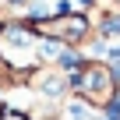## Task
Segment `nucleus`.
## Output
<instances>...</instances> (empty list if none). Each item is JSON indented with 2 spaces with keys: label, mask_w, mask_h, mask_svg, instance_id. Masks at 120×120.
Instances as JSON below:
<instances>
[{
  "label": "nucleus",
  "mask_w": 120,
  "mask_h": 120,
  "mask_svg": "<svg viewBox=\"0 0 120 120\" xmlns=\"http://www.w3.org/2000/svg\"><path fill=\"white\" fill-rule=\"evenodd\" d=\"M0 60H4V67H11L18 74L35 71L42 64L39 60V35H35V28H28L21 21L0 25Z\"/></svg>",
  "instance_id": "nucleus-1"
},
{
  "label": "nucleus",
  "mask_w": 120,
  "mask_h": 120,
  "mask_svg": "<svg viewBox=\"0 0 120 120\" xmlns=\"http://www.w3.org/2000/svg\"><path fill=\"white\" fill-rule=\"evenodd\" d=\"M71 88L85 99V102H92V106H106L113 95H116V74L106 67V64H95V60H85V64H78V67H71Z\"/></svg>",
  "instance_id": "nucleus-2"
},
{
  "label": "nucleus",
  "mask_w": 120,
  "mask_h": 120,
  "mask_svg": "<svg viewBox=\"0 0 120 120\" xmlns=\"http://www.w3.org/2000/svg\"><path fill=\"white\" fill-rule=\"evenodd\" d=\"M35 35H46L53 42H81L88 35V18L81 14H71V11H56V14H46L42 21H35Z\"/></svg>",
  "instance_id": "nucleus-3"
},
{
  "label": "nucleus",
  "mask_w": 120,
  "mask_h": 120,
  "mask_svg": "<svg viewBox=\"0 0 120 120\" xmlns=\"http://www.w3.org/2000/svg\"><path fill=\"white\" fill-rule=\"evenodd\" d=\"M32 88L42 92V95H49V99H60V95H67L71 78H67L64 67H35L32 71Z\"/></svg>",
  "instance_id": "nucleus-4"
},
{
  "label": "nucleus",
  "mask_w": 120,
  "mask_h": 120,
  "mask_svg": "<svg viewBox=\"0 0 120 120\" xmlns=\"http://www.w3.org/2000/svg\"><path fill=\"white\" fill-rule=\"evenodd\" d=\"M64 120H102L92 102H64Z\"/></svg>",
  "instance_id": "nucleus-5"
},
{
  "label": "nucleus",
  "mask_w": 120,
  "mask_h": 120,
  "mask_svg": "<svg viewBox=\"0 0 120 120\" xmlns=\"http://www.w3.org/2000/svg\"><path fill=\"white\" fill-rule=\"evenodd\" d=\"M0 116H4V106H0Z\"/></svg>",
  "instance_id": "nucleus-6"
}]
</instances>
